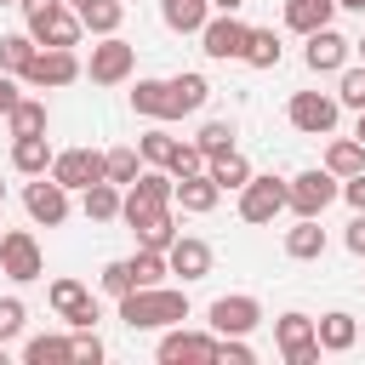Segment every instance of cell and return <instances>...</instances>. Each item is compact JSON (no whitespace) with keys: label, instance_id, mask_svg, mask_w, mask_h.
<instances>
[{"label":"cell","instance_id":"8","mask_svg":"<svg viewBox=\"0 0 365 365\" xmlns=\"http://www.w3.org/2000/svg\"><path fill=\"white\" fill-rule=\"evenodd\" d=\"M279 211H291V182H279V177H257V171H251V182L240 188V222L262 228V222H274Z\"/></svg>","mask_w":365,"mask_h":365},{"label":"cell","instance_id":"30","mask_svg":"<svg viewBox=\"0 0 365 365\" xmlns=\"http://www.w3.org/2000/svg\"><path fill=\"white\" fill-rule=\"evenodd\" d=\"M74 11L86 23V34H120V23H125V0H80Z\"/></svg>","mask_w":365,"mask_h":365},{"label":"cell","instance_id":"1","mask_svg":"<svg viewBox=\"0 0 365 365\" xmlns=\"http://www.w3.org/2000/svg\"><path fill=\"white\" fill-rule=\"evenodd\" d=\"M188 319V291L182 285H137L120 297V325L125 331H165Z\"/></svg>","mask_w":365,"mask_h":365},{"label":"cell","instance_id":"54","mask_svg":"<svg viewBox=\"0 0 365 365\" xmlns=\"http://www.w3.org/2000/svg\"><path fill=\"white\" fill-rule=\"evenodd\" d=\"M0 205H6V182H0Z\"/></svg>","mask_w":365,"mask_h":365},{"label":"cell","instance_id":"12","mask_svg":"<svg viewBox=\"0 0 365 365\" xmlns=\"http://www.w3.org/2000/svg\"><path fill=\"white\" fill-rule=\"evenodd\" d=\"M51 177L68 188V194H80V188H91V182H103L108 177V165H103V148H57V160H51Z\"/></svg>","mask_w":365,"mask_h":365},{"label":"cell","instance_id":"3","mask_svg":"<svg viewBox=\"0 0 365 365\" xmlns=\"http://www.w3.org/2000/svg\"><path fill=\"white\" fill-rule=\"evenodd\" d=\"M131 74H137V46L120 34H97V46L86 57V80L91 86H125Z\"/></svg>","mask_w":365,"mask_h":365},{"label":"cell","instance_id":"52","mask_svg":"<svg viewBox=\"0 0 365 365\" xmlns=\"http://www.w3.org/2000/svg\"><path fill=\"white\" fill-rule=\"evenodd\" d=\"M0 365H6V342H0Z\"/></svg>","mask_w":365,"mask_h":365},{"label":"cell","instance_id":"4","mask_svg":"<svg viewBox=\"0 0 365 365\" xmlns=\"http://www.w3.org/2000/svg\"><path fill=\"white\" fill-rule=\"evenodd\" d=\"M274 348H279V359L285 365H319V325H314V314H279L274 319Z\"/></svg>","mask_w":365,"mask_h":365},{"label":"cell","instance_id":"29","mask_svg":"<svg viewBox=\"0 0 365 365\" xmlns=\"http://www.w3.org/2000/svg\"><path fill=\"white\" fill-rule=\"evenodd\" d=\"M23 365H74V336H57V331L29 336L23 342Z\"/></svg>","mask_w":365,"mask_h":365},{"label":"cell","instance_id":"34","mask_svg":"<svg viewBox=\"0 0 365 365\" xmlns=\"http://www.w3.org/2000/svg\"><path fill=\"white\" fill-rule=\"evenodd\" d=\"M279 57H285V46H279V34L274 29H251V40H245V68H279Z\"/></svg>","mask_w":365,"mask_h":365},{"label":"cell","instance_id":"2","mask_svg":"<svg viewBox=\"0 0 365 365\" xmlns=\"http://www.w3.org/2000/svg\"><path fill=\"white\" fill-rule=\"evenodd\" d=\"M74 80H86V63L74 46H40L34 63L23 68V86H34V91H63Z\"/></svg>","mask_w":365,"mask_h":365},{"label":"cell","instance_id":"11","mask_svg":"<svg viewBox=\"0 0 365 365\" xmlns=\"http://www.w3.org/2000/svg\"><path fill=\"white\" fill-rule=\"evenodd\" d=\"M331 200H342V177H336V171L314 165V171H297V177H291V211H297V217H325Z\"/></svg>","mask_w":365,"mask_h":365},{"label":"cell","instance_id":"9","mask_svg":"<svg viewBox=\"0 0 365 365\" xmlns=\"http://www.w3.org/2000/svg\"><path fill=\"white\" fill-rule=\"evenodd\" d=\"M23 211H29L34 228H63L74 205H68V188L46 171V177H29V188H23Z\"/></svg>","mask_w":365,"mask_h":365},{"label":"cell","instance_id":"25","mask_svg":"<svg viewBox=\"0 0 365 365\" xmlns=\"http://www.w3.org/2000/svg\"><path fill=\"white\" fill-rule=\"evenodd\" d=\"M314 325H319V348H325V354H348V348L359 342V319H354V314H342V308L319 314Z\"/></svg>","mask_w":365,"mask_h":365},{"label":"cell","instance_id":"50","mask_svg":"<svg viewBox=\"0 0 365 365\" xmlns=\"http://www.w3.org/2000/svg\"><path fill=\"white\" fill-rule=\"evenodd\" d=\"M354 137H359V143H365V108H359V125H354Z\"/></svg>","mask_w":365,"mask_h":365},{"label":"cell","instance_id":"7","mask_svg":"<svg viewBox=\"0 0 365 365\" xmlns=\"http://www.w3.org/2000/svg\"><path fill=\"white\" fill-rule=\"evenodd\" d=\"M336 114H342L336 91H291V103H285V120L302 137H331L336 131Z\"/></svg>","mask_w":365,"mask_h":365},{"label":"cell","instance_id":"18","mask_svg":"<svg viewBox=\"0 0 365 365\" xmlns=\"http://www.w3.org/2000/svg\"><path fill=\"white\" fill-rule=\"evenodd\" d=\"M217 200H222V188L211 182V171H194V177H177V211L182 217H205V211H217Z\"/></svg>","mask_w":365,"mask_h":365},{"label":"cell","instance_id":"6","mask_svg":"<svg viewBox=\"0 0 365 365\" xmlns=\"http://www.w3.org/2000/svg\"><path fill=\"white\" fill-rule=\"evenodd\" d=\"M245 40H251V23H240V11H211L205 29H200V51L211 63H240Z\"/></svg>","mask_w":365,"mask_h":365},{"label":"cell","instance_id":"22","mask_svg":"<svg viewBox=\"0 0 365 365\" xmlns=\"http://www.w3.org/2000/svg\"><path fill=\"white\" fill-rule=\"evenodd\" d=\"M131 234H137V245H154V251H171V240L182 234L177 228V205H160V211H148V217H137V222H125Z\"/></svg>","mask_w":365,"mask_h":365},{"label":"cell","instance_id":"53","mask_svg":"<svg viewBox=\"0 0 365 365\" xmlns=\"http://www.w3.org/2000/svg\"><path fill=\"white\" fill-rule=\"evenodd\" d=\"M0 6H23V0H0Z\"/></svg>","mask_w":365,"mask_h":365},{"label":"cell","instance_id":"43","mask_svg":"<svg viewBox=\"0 0 365 365\" xmlns=\"http://www.w3.org/2000/svg\"><path fill=\"white\" fill-rule=\"evenodd\" d=\"M217 359H222V365H251L257 348H251L245 336H217Z\"/></svg>","mask_w":365,"mask_h":365},{"label":"cell","instance_id":"36","mask_svg":"<svg viewBox=\"0 0 365 365\" xmlns=\"http://www.w3.org/2000/svg\"><path fill=\"white\" fill-rule=\"evenodd\" d=\"M137 148H143V160H148V165H165V160H171V148H177V137L165 131V120H154V125L137 137Z\"/></svg>","mask_w":365,"mask_h":365},{"label":"cell","instance_id":"55","mask_svg":"<svg viewBox=\"0 0 365 365\" xmlns=\"http://www.w3.org/2000/svg\"><path fill=\"white\" fill-rule=\"evenodd\" d=\"M68 6H80V0H68Z\"/></svg>","mask_w":365,"mask_h":365},{"label":"cell","instance_id":"24","mask_svg":"<svg viewBox=\"0 0 365 365\" xmlns=\"http://www.w3.org/2000/svg\"><path fill=\"white\" fill-rule=\"evenodd\" d=\"M131 114L171 125V80H137V86H131Z\"/></svg>","mask_w":365,"mask_h":365},{"label":"cell","instance_id":"33","mask_svg":"<svg viewBox=\"0 0 365 365\" xmlns=\"http://www.w3.org/2000/svg\"><path fill=\"white\" fill-rule=\"evenodd\" d=\"M325 171L359 177V171H365V143H359V137H331V143H325Z\"/></svg>","mask_w":365,"mask_h":365},{"label":"cell","instance_id":"47","mask_svg":"<svg viewBox=\"0 0 365 365\" xmlns=\"http://www.w3.org/2000/svg\"><path fill=\"white\" fill-rule=\"evenodd\" d=\"M57 0H23V17H40V11H51Z\"/></svg>","mask_w":365,"mask_h":365},{"label":"cell","instance_id":"38","mask_svg":"<svg viewBox=\"0 0 365 365\" xmlns=\"http://www.w3.org/2000/svg\"><path fill=\"white\" fill-rule=\"evenodd\" d=\"M336 103L354 108V114L365 108V63H348V68L336 74Z\"/></svg>","mask_w":365,"mask_h":365},{"label":"cell","instance_id":"27","mask_svg":"<svg viewBox=\"0 0 365 365\" xmlns=\"http://www.w3.org/2000/svg\"><path fill=\"white\" fill-rule=\"evenodd\" d=\"M211 17V0H160V23L171 34H200Z\"/></svg>","mask_w":365,"mask_h":365},{"label":"cell","instance_id":"31","mask_svg":"<svg viewBox=\"0 0 365 365\" xmlns=\"http://www.w3.org/2000/svg\"><path fill=\"white\" fill-rule=\"evenodd\" d=\"M46 120H51L46 97H17V108L6 114V131H11V137H40V131H46Z\"/></svg>","mask_w":365,"mask_h":365},{"label":"cell","instance_id":"39","mask_svg":"<svg viewBox=\"0 0 365 365\" xmlns=\"http://www.w3.org/2000/svg\"><path fill=\"white\" fill-rule=\"evenodd\" d=\"M194 143L205 148V160H211V154H228V148H234V120H205V125L194 131Z\"/></svg>","mask_w":365,"mask_h":365},{"label":"cell","instance_id":"42","mask_svg":"<svg viewBox=\"0 0 365 365\" xmlns=\"http://www.w3.org/2000/svg\"><path fill=\"white\" fill-rule=\"evenodd\" d=\"M108 348H103V336H97V325L91 331H74V365H97Z\"/></svg>","mask_w":365,"mask_h":365},{"label":"cell","instance_id":"49","mask_svg":"<svg viewBox=\"0 0 365 365\" xmlns=\"http://www.w3.org/2000/svg\"><path fill=\"white\" fill-rule=\"evenodd\" d=\"M336 6H342V11H359V17H365V0H336Z\"/></svg>","mask_w":365,"mask_h":365},{"label":"cell","instance_id":"19","mask_svg":"<svg viewBox=\"0 0 365 365\" xmlns=\"http://www.w3.org/2000/svg\"><path fill=\"white\" fill-rule=\"evenodd\" d=\"M80 211H86V222H120V211H125V188L103 177V182L80 188Z\"/></svg>","mask_w":365,"mask_h":365},{"label":"cell","instance_id":"20","mask_svg":"<svg viewBox=\"0 0 365 365\" xmlns=\"http://www.w3.org/2000/svg\"><path fill=\"white\" fill-rule=\"evenodd\" d=\"M325 228H319V217H297L291 228H285V257L291 262H319L325 257Z\"/></svg>","mask_w":365,"mask_h":365},{"label":"cell","instance_id":"26","mask_svg":"<svg viewBox=\"0 0 365 365\" xmlns=\"http://www.w3.org/2000/svg\"><path fill=\"white\" fill-rule=\"evenodd\" d=\"M336 11H342L336 0H285V29H291V34H314V29H325Z\"/></svg>","mask_w":365,"mask_h":365},{"label":"cell","instance_id":"15","mask_svg":"<svg viewBox=\"0 0 365 365\" xmlns=\"http://www.w3.org/2000/svg\"><path fill=\"white\" fill-rule=\"evenodd\" d=\"M160 365H182V359H217V331H188V325H165L160 331Z\"/></svg>","mask_w":365,"mask_h":365},{"label":"cell","instance_id":"32","mask_svg":"<svg viewBox=\"0 0 365 365\" xmlns=\"http://www.w3.org/2000/svg\"><path fill=\"white\" fill-rule=\"evenodd\" d=\"M103 165H108V182H120V188H131L137 177H143V148L137 143H120V148H103Z\"/></svg>","mask_w":365,"mask_h":365},{"label":"cell","instance_id":"21","mask_svg":"<svg viewBox=\"0 0 365 365\" xmlns=\"http://www.w3.org/2000/svg\"><path fill=\"white\" fill-rule=\"evenodd\" d=\"M51 160H57V148L46 143V131L40 137H11V171L17 177H46Z\"/></svg>","mask_w":365,"mask_h":365},{"label":"cell","instance_id":"35","mask_svg":"<svg viewBox=\"0 0 365 365\" xmlns=\"http://www.w3.org/2000/svg\"><path fill=\"white\" fill-rule=\"evenodd\" d=\"M34 51H40V40H34L29 29H23V34H0V68H6V74L23 80V68L34 63Z\"/></svg>","mask_w":365,"mask_h":365},{"label":"cell","instance_id":"40","mask_svg":"<svg viewBox=\"0 0 365 365\" xmlns=\"http://www.w3.org/2000/svg\"><path fill=\"white\" fill-rule=\"evenodd\" d=\"M97 285H103V291H108V297L120 302L125 291H137V279H131V262H125V257H114V262H103V274H97Z\"/></svg>","mask_w":365,"mask_h":365},{"label":"cell","instance_id":"37","mask_svg":"<svg viewBox=\"0 0 365 365\" xmlns=\"http://www.w3.org/2000/svg\"><path fill=\"white\" fill-rule=\"evenodd\" d=\"M165 171H171V177H194V171H205V148H200L194 137H177V148H171Z\"/></svg>","mask_w":365,"mask_h":365},{"label":"cell","instance_id":"5","mask_svg":"<svg viewBox=\"0 0 365 365\" xmlns=\"http://www.w3.org/2000/svg\"><path fill=\"white\" fill-rule=\"evenodd\" d=\"M0 274H6L11 285H29V279L46 274V251H40L34 228H6V234H0Z\"/></svg>","mask_w":365,"mask_h":365},{"label":"cell","instance_id":"41","mask_svg":"<svg viewBox=\"0 0 365 365\" xmlns=\"http://www.w3.org/2000/svg\"><path fill=\"white\" fill-rule=\"evenodd\" d=\"M23 325H29L23 297H0V342H17V336H23Z\"/></svg>","mask_w":365,"mask_h":365},{"label":"cell","instance_id":"46","mask_svg":"<svg viewBox=\"0 0 365 365\" xmlns=\"http://www.w3.org/2000/svg\"><path fill=\"white\" fill-rule=\"evenodd\" d=\"M17 97H23V91H17V74H6V68H0V120L17 108Z\"/></svg>","mask_w":365,"mask_h":365},{"label":"cell","instance_id":"10","mask_svg":"<svg viewBox=\"0 0 365 365\" xmlns=\"http://www.w3.org/2000/svg\"><path fill=\"white\" fill-rule=\"evenodd\" d=\"M205 325H211L217 336H251V331L262 325V302H257L251 291H228V297H217V302L205 308Z\"/></svg>","mask_w":365,"mask_h":365},{"label":"cell","instance_id":"23","mask_svg":"<svg viewBox=\"0 0 365 365\" xmlns=\"http://www.w3.org/2000/svg\"><path fill=\"white\" fill-rule=\"evenodd\" d=\"M205 97H211V80H205V74H194V68L171 74V120L200 114V108H205Z\"/></svg>","mask_w":365,"mask_h":365},{"label":"cell","instance_id":"17","mask_svg":"<svg viewBox=\"0 0 365 365\" xmlns=\"http://www.w3.org/2000/svg\"><path fill=\"white\" fill-rule=\"evenodd\" d=\"M165 262H171V274H177L182 285H194V279L211 274V245H205L200 234H177L171 251H165Z\"/></svg>","mask_w":365,"mask_h":365},{"label":"cell","instance_id":"48","mask_svg":"<svg viewBox=\"0 0 365 365\" xmlns=\"http://www.w3.org/2000/svg\"><path fill=\"white\" fill-rule=\"evenodd\" d=\"M245 0H211V11H240Z\"/></svg>","mask_w":365,"mask_h":365},{"label":"cell","instance_id":"51","mask_svg":"<svg viewBox=\"0 0 365 365\" xmlns=\"http://www.w3.org/2000/svg\"><path fill=\"white\" fill-rule=\"evenodd\" d=\"M354 57H359V63H365V34H359V40H354Z\"/></svg>","mask_w":365,"mask_h":365},{"label":"cell","instance_id":"28","mask_svg":"<svg viewBox=\"0 0 365 365\" xmlns=\"http://www.w3.org/2000/svg\"><path fill=\"white\" fill-rule=\"evenodd\" d=\"M205 171H211V182H217L222 194H240V188L251 182V160H245L240 148H228V154H211V160H205Z\"/></svg>","mask_w":365,"mask_h":365},{"label":"cell","instance_id":"16","mask_svg":"<svg viewBox=\"0 0 365 365\" xmlns=\"http://www.w3.org/2000/svg\"><path fill=\"white\" fill-rule=\"evenodd\" d=\"M29 34H34L40 46H80V34H86V23H80V11H74L68 0H57L51 11H40V17H29Z\"/></svg>","mask_w":365,"mask_h":365},{"label":"cell","instance_id":"14","mask_svg":"<svg viewBox=\"0 0 365 365\" xmlns=\"http://www.w3.org/2000/svg\"><path fill=\"white\" fill-rule=\"evenodd\" d=\"M348 57H354V40H348V34H336L331 23H325V29H314V34H302V63H308L314 74H342V68H348Z\"/></svg>","mask_w":365,"mask_h":365},{"label":"cell","instance_id":"45","mask_svg":"<svg viewBox=\"0 0 365 365\" xmlns=\"http://www.w3.org/2000/svg\"><path fill=\"white\" fill-rule=\"evenodd\" d=\"M342 200H348V211H365V171L359 177H342Z\"/></svg>","mask_w":365,"mask_h":365},{"label":"cell","instance_id":"44","mask_svg":"<svg viewBox=\"0 0 365 365\" xmlns=\"http://www.w3.org/2000/svg\"><path fill=\"white\" fill-rule=\"evenodd\" d=\"M342 245H348L354 257H365V211H354V217H348V228H342Z\"/></svg>","mask_w":365,"mask_h":365},{"label":"cell","instance_id":"13","mask_svg":"<svg viewBox=\"0 0 365 365\" xmlns=\"http://www.w3.org/2000/svg\"><path fill=\"white\" fill-rule=\"evenodd\" d=\"M46 302H51V314H57L68 331H91V325L103 319V314H97V302H91V291H86L80 279H51Z\"/></svg>","mask_w":365,"mask_h":365}]
</instances>
